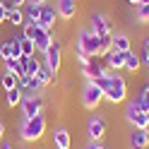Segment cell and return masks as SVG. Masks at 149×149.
<instances>
[{
	"label": "cell",
	"instance_id": "10",
	"mask_svg": "<svg viewBox=\"0 0 149 149\" xmlns=\"http://www.w3.org/2000/svg\"><path fill=\"white\" fill-rule=\"evenodd\" d=\"M91 31H94L96 36H108V34H113L111 19H108L106 15H101V12H94V15H91Z\"/></svg>",
	"mask_w": 149,
	"mask_h": 149
},
{
	"label": "cell",
	"instance_id": "28",
	"mask_svg": "<svg viewBox=\"0 0 149 149\" xmlns=\"http://www.w3.org/2000/svg\"><path fill=\"white\" fill-rule=\"evenodd\" d=\"M10 7H15L12 0H0V24L7 22V12H10Z\"/></svg>",
	"mask_w": 149,
	"mask_h": 149
},
{
	"label": "cell",
	"instance_id": "29",
	"mask_svg": "<svg viewBox=\"0 0 149 149\" xmlns=\"http://www.w3.org/2000/svg\"><path fill=\"white\" fill-rule=\"evenodd\" d=\"M0 58H3V60L12 58V41H3V43H0Z\"/></svg>",
	"mask_w": 149,
	"mask_h": 149
},
{
	"label": "cell",
	"instance_id": "34",
	"mask_svg": "<svg viewBox=\"0 0 149 149\" xmlns=\"http://www.w3.org/2000/svg\"><path fill=\"white\" fill-rule=\"evenodd\" d=\"M127 5H132V7H137V5H142V0H127Z\"/></svg>",
	"mask_w": 149,
	"mask_h": 149
},
{
	"label": "cell",
	"instance_id": "38",
	"mask_svg": "<svg viewBox=\"0 0 149 149\" xmlns=\"http://www.w3.org/2000/svg\"><path fill=\"white\" fill-rule=\"evenodd\" d=\"M142 3H149V0H142Z\"/></svg>",
	"mask_w": 149,
	"mask_h": 149
},
{
	"label": "cell",
	"instance_id": "35",
	"mask_svg": "<svg viewBox=\"0 0 149 149\" xmlns=\"http://www.w3.org/2000/svg\"><path fill=\"white\" fill-rule=\"evenodd\" d=\"M0 149H15V147H12L10 142H3V147H0Z\"/></svg>",
	"mask_w": 149,
	"mask_h": 149
},
{
	"label": "cell",
	"instance_id": "2",
	"mask_svg": "<svg viewBox=\"0 0 149 149\" xmlns=\"http://www.w3.org/2000/svg\"><path fill=\"white\" fill-rule=\"evenodd\" d=\"M46 127H48V120H46L43 113H39V116H31V118H22L17 130H19V137L24 142H39L46 132Z\"/></svg>",
	"mask_w": 149,
	"mask_h": 149
},
{
	"label": "cell",
	"instance_id": "37",
	"mask_svg": "<svg viewBox=\"0 0 149 149\" xmlns=\"http://www.w3.org/2000/svg\"><path fill=\"white\" fill-rule=\"evenodd\" d=\"M55 149H70V147H55Z\"/></svg>",
	"mask_w": 149,
	"mask_h": 149
},
{
	"label": "cell",
	"instance_id": "25",
	"mask_svg": "<svg viewBox=\"0 0 149 149\" xmlns=\"http://www.w3.org/2000/svg\"><path fill=\"white\" fill-rule=\"evenodd\" d=\"M5 101H7V106H10V108H17V106H19V101H22V89L15 87L10 91H5Z\"/></svg>",
	"mask_w": 149,
	"mask_h": 149
},
{
	"label": "cell",
	"instance_id": "32",
	"mask_svg": "<svg viewBox=\"0 0 149 149\" xmlns=\"http://www.w3.org/2000/svg\"><path fill=\"white\" fill-rule=\"evenodd\" d=\"M26 3H29V0H12V5H15V7H24Z\"/></svg>",
	"mask_w": 149,
	"mask_h": 149
},
{
	"label": "cell",
	"instance_id": "40",
	"mask_svg": "<svg viewBox=\"0 0 149 149\" xmlns=\"http://www.w3.org/2000/svg\"><path fill=\"white\" fill-rule=\"evenodd\" d=\"M147 132H149V130H147Z\"/></svg>",
	"mask_w": 149,
	"mask_h": 149
},
{
	"label": "cell",
	"instance_id": "9",
	"mask_svg": "<svg viewBox=\"0 0 149 149\" xmlns=\"http://www.w3.org/2000/svg\"><path fill=\"white\" fill-rule=\"evenodd\" d=\"M87 135H89L91 142H101L106 135V120L101 116H91L89 123H87Z\"/></svg>",
	"mask_w": 149,
	"mask_h": 149
},
{
	"label": "cell",
	"instance_id": "6",
	"mask_svg": "<svg viewBox=\"0 0 149 149\" xmlns=\"http://www.w3.org/2000/svg\"><path fill=\"white\" fill-rule=\"evenodd\" d=\"M125 120L132 127L137 130H149V113H144V111H139L135 101H130L127 104V111H125Z\"/></svg>",
	"mask_w": 149,
	"mask_h": 149
},
{
	"label": "cell",
	"instance_id": "14",
	"mask_svg": "<svg viewBox=\"0 0 149 149\" xmlns=\"http://www.w3.org/2000/svg\"><path fill=\"white\" fill-rule=\"evenodd\" d=\"M15 87H19V77H17L15 72H10V70H3V72H0V89L10 91Z\"/></svg>",
	"mask_w": 149,
	"mask_h": 149
},
{
	"label": "cell",
	"instance_id": "33",
	"mask_svg": "<svg viewBox=\"0 0 149 149\" xmlns=\"http://www.w3.org/2000/svg\"><path fill=\"white\" fill-rule=\"evenodd\" d=\"M3 137H5V123L0 120V139H3Z\"/></svg>",
	"mask_w": 149,
	"mask_h": 149
},
{
	"label": "cell",
	"instance_id": "31",
	"mask_svg": "<svg viewBox=\"0 0 149 149\" xmlns=\"http://www.w3.org/2000/svg\"><path fill=\"white\" fill-rule=\"evenodd\" d=\"M87 149H106V147L101 144V142H89V144H87Z\"/></svg>",
	"mask_w": 149,
	"mask_h": 149
},
{
	"label": "cell",
	"instance_id": "4",
	"mask_svg": "<svg viewBox=\"0 0 149 149\" xmlns=\"http://www.w3.org/2000/svg\"><path fill=\"white\" fill-rule=\"evenodd\" d=\"M19 108H22V118H31V116L43 113V96L34 94V91H22Z\"/></svg>",
	"mask_w": 149,
	"mask_h": 149
},
{
	"label": "cell",
	"instance_id": "27",
	"mask_svg": "<svg viewBox=\"0 0 149 149\" xmlns=\"http://www.w3.org/2000/svg\"><path fill=\"white\" fill-rule=\"evenodd\" d=\"M137 22L139 24H149V3L137 5Z\"/></svg>",
	"mask_w": 149,
	"mask_h": 149
},
{
	"label": "cell",
	"instance_id": "30",
	"mask_svg": "<svg viewBox=\"0 0 149 149\" xmlns=\"http://www.w3.org/2000/svg\"><path fill=\"white\" fill-rule=\"evenodd\" d=\"M139 58H142V65L149 70V39L144 41V46H142V55H139Z\"/></svg>",
	"mask_w": 149,
	"mask_h": 149
},
{
	"label": "cell",
	"instance_id": "1",
	"mask_svg": "<svg viewBox=\"0 0 149 149\" xmlns=\"http://www.w3.org/2000/svg\"><path fill=\"white\" fill-rule=\"evenodd\" d=\"M94 82L104 89V99L108 101V104H123L125 101V96H127V82H125V77H120L116 70H106Z\"/></svg>",
	"mask_w": 149,
	"mask_h": 149
},
{
	"label": "cell",
	"instance_id": "8",
	"mask_svg": "<svg viewBox=\"0 0 149 149\" xmlns=\"http://www.w3.org/2000/svg\"><path fill=\"white\" fill-rule=\"evenodd\" d=\"M55 22H58V10H55L48 0H46V3H41V15H39V22H36V24L51 31L53 26H55Z\"/></svg>",
	"mask_w": 149,
	"mask_h": 149
},
{
	"label": "cell",
	"instance_id": "21",
	"mask_svg": "<svg viewBox=\"0 0 149 149\" xmlns=\"http://www.w3.org/2000/svg\"><path fill=\"white\" fill-rule=\"evenodd\" d=\"M34 77L39 79V84L46 89V87H51V82H53V77H55V74H53V72H51V70H48V68H46V65L41 63V68H39V72H36Z\"/></svg>",
	"mask_w": 149,
	"mask_h": 149
},
{
	"label": "cell",
	"instance_id": "19",
	"mask_svg": "<svg viewBox=\"0 0 149 149\" xmlns=\"http://www.w3.org/2000/svg\"><path fill=\"white\" fill-rule=\"evenodd\" d=\"M7 22H10L15 29H22V24H24V10H22V7H10V12H7Z\"/></svg>",
	"mask_w": 149,
	"mask_h": 149
},
{
	"label": "cell",
	"instance_id": "18",
	"mask_svg": "<svg viewBox=\"0 0 149 149\" xmlns=\"http://www.w3.org/2000/svg\"><path fill=\"white\" fill-rule=\"evenodd\" d=\"M3 70H10V72H15L17 77L26 74V72H24V63H22L19 58H7V60H3Z\"/></svg>",
	"mask_w": 149,
	"mask_h": 149
},
{
	"label": "cell",
	"instance_id": "36",
	"mask_svg": "<svg viewBox=\"0 0 149 149\" xmlns=\"http://www.w3.org/2000/svg\"><path fill=\"white\" fill-rule=\"evenodd\" d=\"M29 3H39L41 5V3H46V0H29Z\"/></svg>",
	"mask_w": 149,
	"mask_h": 149
},
{
	"label": "cell",
	"instance_id": "17",
	"mask_svg": "<svg viewBox=\"0 0 149 149\" xmlns=\"http://www.w3.org/2000/svg\"><path fill=\"white\" fill-rule=\"evenodd\" d=\"M139 68H142V58H139L135 51H127V53H125V65H123V70H127V72H137Z\"/></svg>",
	"mask_w": 149,
	"mask_h": 149
},
{
	"label": "cell",
	"instance_id": "22",
	"mask_svg": "<svg viewBox=\"0 0 149 149\" xmlns=\"http://www.w3.org/2000/svg\"><path fill=\"white\" fill-rule=\"evenodd\" d=\"M19 60L24 63V72H26V74H36V72H39V68H41V58H39V53L31 55V58H19Z\"/></svg>",
	"mask_w": 149,
	"mask_h": 149
},
{
	"label": "cell",
	"instance_id": "11",
	"mask_svg": "<svg viewBox=\"0 0 149 149\" xmlns=\"http://www.w3.org/2000/svg\"><path fill=\"white\" fill-rule=\"evenodd\" d=\"M58 17L63 22H70V19H74L77 17V12H79V5H77V0H58Z\"/></svg>",
	"mask_w": 149,
	"mask_h": 149
},
{
	"label": "cell",
	"instance_id": "3",
	"mask_svg": "<svg viewBox=\"0 0 149 149\" xmlns=\"http://www.w3.org/2000/svg\"><path fill=\"white\" fill-rule=\"evenodd\" d=\"M101 101H106L104 99V89H101L96 82L87 79V84L82 87V106L89 108V111H96L101 106Z\"/></svg>",
	"mask_w": 149,
	"mask_h": 149
},
{
	"label": "cell",
	"instance_id": "5",
	"mask_svg": "<svg viewBox=\"0 0 149 149\" xmlns=\"http://www.w3.org/2000/svg\"><path fill=\"white\" fill-rule=\"evenodd\" d=\"M41 63H43L53 74H58L60 65H63V46H60V41H53V43L48 46V51L41 55Z\"/></svg>",
	"mask_w": 149,
	"mask_h": 149
},
{
	"label": "cell",
	"instance_id": "20",
	"mask_svg": "<svg viewBox=\"0 0 149 149\" xmlns=\"http://www.w3.org/2000/svg\"><path fill=\"white\" fill-rule=\"evenodd\" d=\"M113 48H116V51H120V53H127V51H132L130 36H127V34H116V36H113Z\"/></svg>",
	"mask_w": 149,
	"mask_h": 149
},
{
	"label": "cell",
	"instance_id": "23",
	"mask_svg": "<svg viewBox=\"0 0 149 149\" xmlns=\"http://www.w3.org/2000/svg\"><path fill=\"white\" fill-rule=\"evenodd\" d=\"M19 51H22V58H31V55H36V43L31 39H26V36H22L19 39Z\"/></svg>",
	"mask_w": 149,
	"mask_h": 149
},
{
	"label": "cell",
	"instance_id": "16",
	"mask_svg": "<svg viewBox=\"0 0 149 149\" xmlns=\"http://www.w3.org/2000/svg\"><path fill=\"white\" fill-rule=\"evenodd\" d=\"M53 144L55 147H70L72 144V137L65 127H55L53 130Z\"/></svg>",
	"mask_w": 149,
	"mask_h": 149
},
{
	"label": "cell",
	"instance_id": "39",
	"mask_svg": "<svg viewBox=\"0 0 149 149\" xmlns=\"http://www.w3.org/2000/svg\"><path fill=\"white\" fill-rule=\"evenodd\" d=\"M22 149H26V147H22Z\"/></svg>",
	"mask_w": 149,
	"mask_h": 149
},
{
	"label": "cell",
	"instance_id": "12",
	"mask_svg": "<svg viewBox=\"0 0 149 149\" xmlns=\"http://www.w3.org/2000/svg\"><path fill=\"white\" fill-rule=\"evenodd\" d=\"M130 147L132 149H149V132L132 127V132H130Z\"/></svg>",
	"mask_w": 149,
	"mask_h": 149
},
{
	"label": "cell",
	"instance_id": "26",
	"mask_svg": "<svg viewBox=\"0 0 149 149\" xmlns=\"http://www.w3.org/2000/svg\"><path fill=\"white\" fill-rule=\"evenodd\" d=\"M113 48V34L108 36H99V58H104V55Z\"/></svg>",
	"mask_w": 149,
	"mask_h": 149
},
{
	"label": "cell",
	"instance_id": "24",
	"mask_svg": "<svg viewBox=\"0 0 149 149\" xmlns=\"http://www.w3.org/2000/svg\"><path fill=\"white\" fill-rule=\"evenodd\" d=\"M135 104L139 111H144V113H149V82L142 87V91H139V96L135 99Z\"/></svg>",
	"mask_w": 149,
	"mask_h": 149
},
{
	"label": "cell",
	"instance_id": "13",
	"mask_svg": "<svg viewBox=\"0 0 149 149\" xmlns=\"http://www.w3.org/2000/svg\"><path fill=\"white\" fill-rule=\"evenodd\" d=\"M106 65H108V70H123V65H125V53H120V51H116V48H111L106 55Z\"/></svg>",
	"mask_w": 149,
	"mask_h": 149
},
{
	"label": "cell",
	"instance_id": "15",
	"mask_svg": "<svg viewBox=\"0 0 149 149\" xmlns=\"http://www.w3.org/2000/svg\"><path fill=\"white\" fill-rule=\"evenodd\" d=\"M22 10H24V22H31V24L39 22V15H41V5L39 3H26Z\"/></svg>",
	"mask_w": 149,
	"mask_h": 149
},
{
	"label": "cell",
	"instance_id": "7",
	"mask_svg": "<svg viewBox=\"0 0 149 149\" xmlns=\"http://www.w3.org/2000/svg\"><path fill=\"white\" fill-rule=\"evenodd\" d=\"M108 70V65H106V58H99V55H94V58H89L84 65H82V77H87L94 82L96 77H101Z\"/></svg>",
	"mask_w": 149,
	"mask_h": 149
}]
</instances>
